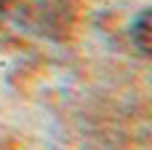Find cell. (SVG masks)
<instances>
[{"label":"cell","mask_w":152,"mask_h":150,"mask_svg":"<svg viewBox=\"0 0 152 150\" xmlns=\"http://www.w3.org/2000/svg\"><path fill=\"white\" fill-rule=\"evenodd\" d=\"M131 38L142 54H150V11H142L139 19L131 24Z\"/></svg>","instance_id":"obj_1"}]
</instances>
